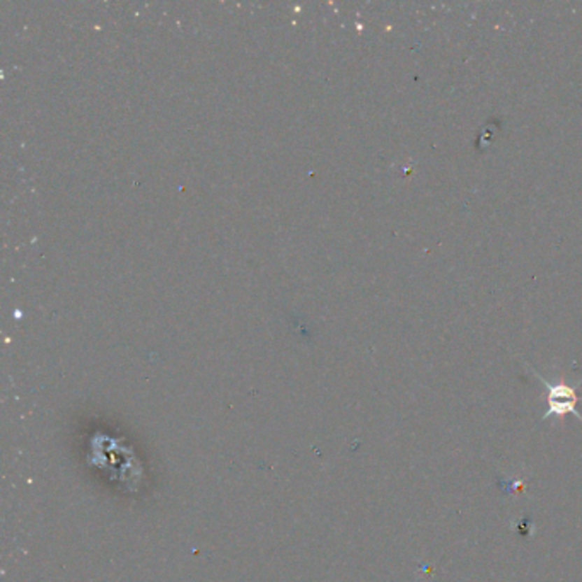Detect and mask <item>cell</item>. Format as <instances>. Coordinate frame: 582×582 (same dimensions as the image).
<instances>
[{
    "mask_svg": "<svg viewBox=\"0 0 582 582\" xmlns=\"http://www.w3.org/2000/svg\"><path fill=\"white\" fill-rule=\"evenodd\" d=\"M531 371H533V374L537 376L538 381H541L543 384H545L546 391H548V397H546V402H548V410H546L545 415H543L541 420L545 422L553 417L564 418L565 415H574L577 420L582 422V413L577 410V405H579V402L582 399L579 397V393H577V388L581 386L582 379L576 384V386H569L567 383L546 381L540 372H538L537 369H533V367H531Z\"/></svg>",
    "mask_w": 582,
    "mask_h": 582,
    "instance_id": "1",
    "label": "cell"
}]
</instances>
